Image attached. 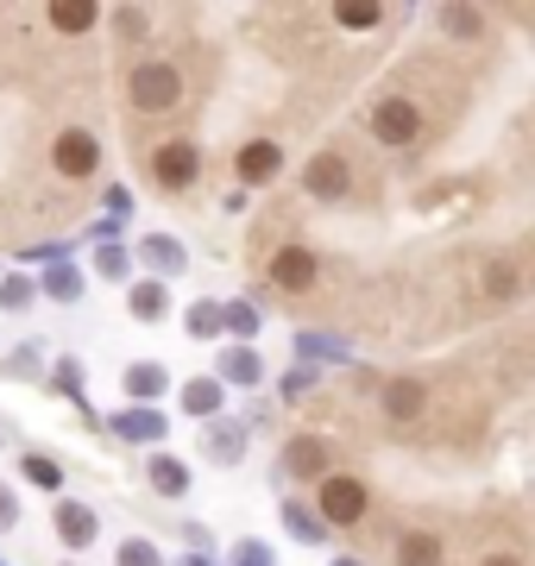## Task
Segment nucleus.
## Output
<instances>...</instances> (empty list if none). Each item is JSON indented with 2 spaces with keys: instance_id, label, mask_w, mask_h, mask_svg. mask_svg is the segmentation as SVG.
I'll return each mask as SVG.
<instances>
[{
  "instance_id": "obj_18",
  "label": "nucleus",
  "mask_w": 535,
  "mask_h": 566,
  "mask_svg": "<svg viewBox=\"0 0 535 566\" xmlns=\"http://www.w3.org/2000/svg\"><path fill=\"white\" fill-rule=\"evenodd\" d=\"M259 378H265L259 353H246V346H227L221 353V385H259Z\"/></svg>"
},
{
  "instance_id": "obj_10",
  "label": "nucleus",
  "mask_w": 535,
  "mask_h": 566,
  "mask_svg": "<svg viewBox=\"0 0 535 566\" xmlns=\"http://www.w3.org/2000/svg\"><path fill=\"white\" fill-rule=\"evenodd\" d=\"M44 20H51V32H63V39H88V32L102 25V0H51Z\"/></svg>"
},
{
  "instance_id": "obj_8",
  "label": "nucleus",
  "mask_w": 535,
  "mask_h": 566,
  "mask_svg": "<svg viewBox=\"0 0 535 566\" xmlns=\"http://www.w3.org/2000/svg\"><path fill=\"white\" fill-rule=\"evenodd\" d=\"M233 170H240V182H277V170H284V145L277 139H246L240 151H233Z\"/></svg>"
},
{
  "instance_id": "obj_11",
  "label": "nucleus",
  "mask_w": 535,
  "mask_h": 566,
  "mask_svg": "<svg viewBox=\"0 0 535 566\" xmlns=\"http://www.w3.org/2000/svg\"><path fill=\"white\" fill-rule=\"evenodd\" d=\"M397 566H448V542L434 528H403L397 535Z\"/></svg>"
},
{
  "instance_id": "obj_14",
  "label": "nucleus",
  "mask_w": 535,
  "mask_h": 566,
  "mask_svg": "<svg viewBox=\"0 0 535 566\" xmlns=\"http://www.w3.org/2000/svg\"><path fill=\"white\" fill-rule=\"evenodd\" d=\"M479 296H485V303H516V296H523V271H516L511 259H492L479 271Z\"/></svg>"
},
{
  "instance_id": "obj_19",
  "label": "nucleus",
  "mask_w": 535,
  "mask_h": 566,
  "mask_svg": "<svg viewBox=\"0 0 535 566\" xmlns=\"http://www.w3.org/2000/svg\"><path fill=\"white\" fill-rule=\"evenodd\" d=\"M114 434H126V441H165V416L158 409H126V416H114Z\"/></svg>"
},
{
  "instance_id": "obj_30",
  "label": "nucleus",
  "mask_w": 535,
  "mask_h": 566,
  "mask_svg": "<svg viewBox=\"0 0 535 566\" xmlns=\"http://www.w3.org/2000/svg\"><path fill=\"white\" fill-rule=\"evenodd\" d=\"M310 385H315V371H310V365H296V371H284V397H290V403H296V397H303Z\"/></svg>"
},
{
  "instance_id": "obj_17",
  "label": "nucleus",
  "mask_w": 535,
  "mask_h": 566,
  "mask_svg": "<svg viewBox=\"0 0 535 566\" xmlns=\"http://www.w3.org/2000/svg\"><path fill=\"white\" fill-rule=\"evenodd\" d=\"M221 403H227L221 378H189L183 385V416H221Z\"/></svg>"
},
{
  "instance_id": "obj_12",
  "label": "nucleus",
  "mask_w": 535,
  "mask_h": 566,
  "mask_svg": "<svg viewBox=\"0 0 535 566\" xmlns=\"http://www.w3.org/2000/svg\"><path fill=\"white\" fill-rule=\"evenodd\" d=\"M57 535H63V547H95V535H102V523H95V510L88 504H76V497H63L57 510Z\"/></svg>"
},
{
  "instance_id": "obj_1",
  "label": "nucleus",
  "mask_w": 535,
  "mask_h": 566,
  "mask_svg": "<svg viewBox=\"0 0 535 566\" xmlns=\"http://www.w3.org/2000/svg\"><path fill=\"white\" fill-rule=\"evenodd\" d=\"M183 95H189V76L170 57H145V63H133V76H126L133 114H177Z\"/></svg>"
},
{
  "instance_id": "obj_28",
  "label": "nucleus",
  "mask_w": 535,
  "mask_h": 566,
  "mask_svg": "<svg viewBox=\"0 0 535 566\" xmlns=\"http://www.w3.org/2000/svg\"><path fill=\"white\" fill-rule=\"evenodd\" d=\"M25 303H32V283H25V277H7V283H0V308H13V315H20Z\"/></svg>"
},
{
  "instance_id": "obj_34",
  "label": "nucleus",
  "mask_w": 535,
  "mask_h": 566,
  "mask_svg": "<svg viewBox=\"0 0 535 566\" xmlns=\"http://www.w3.org/2000/svg\"><path fill=\"white\" fill-rule=\"evenodd\" d=\"M479 566H523V554H516V547H492Z\"/></svg>"
},
{
  "instance_id": "obj_31",
  "label": "nucleus",
  "mask_w": 535,
  "mask_h": 566,
  "mask_svg": "<svg viewBox=\"0 0 535 566\" xmlns=\"http://www.w3.org/2000/svg\"><path fill=\"white\" fill-rule=\"evenodd\" d=\"M240 460V428H227L221 441H214V465H233Z\"/></svg>"
},
{
  "instance_id": "obj_6",
  "label": "nucleus",
  "mask_w": 535,
  "mask_h": 566,
  "mask_svg": "<svg viewBox=\"0 0 535 566\" xmlns=\"http://www.w3.org/2000/svg\"><path fill=\"white\" fill-rule=\"evenodd\" d=\"M51 170L63 182H88L102 170V139L88 133V126H63L57 139H51Z\"/></svg>"
},
{
  "instance_id": "obj_3",
  "label": "nucleus",
  "mask_w": 535,
  "mask_h": 566,
  "mask_svg": "<svg viewBox=\"0 0 535 566\" xmlns=\"http://www.w3.org/2000/svg\"><path fill=\"white\" fill-rule=\"evenodd\" d=\"M145 170H151V182H158L165 196H183V189H196V182H202V145H196V139H165V145H151Z\"/></svg>"
},
{
  "instance_id": "obj_37",
  "label": "nucleus",
  "mask_w": 535,
  "mask_h": 566,
  "mask_svg": "<svg viewBox=\"0 0 535 566\" xmlns=\"http://www.w3.org/2000/svg\"><path fill=\"white\" fill-rule=\"evenodd\" d=\"M334 566H359V560H334Z\"/></svg>"
},
{
  "instance_id": "obj_9",
  "label": "nucleus",
  "mask_w": 535,
  "mask_h": 566,
  "mask_svg": "<svg viewBox=\"0 0 535 566\" xmlns=\"http://www.w3.org/2000/svg\"><path fill=\"white\" fill-rule=\"evenodd\" d=\"M328 460H334V447L322 441V434H296V441H284V472L290 479H328Z\"/></svg>"
},
{
  "instance_id": "obj_22",
  "label": "nucleus",
  "mask_w": 535,
  "mask_h": 566,
  "mask_svg": "<svg viewBox=\"0 0 535 566\" xmlns=\"http://www.w3.org/2000/svg\"><path fill=\"white\" fill-rule=\"evenodd\" d=\"M328 20L340 25V32H371V25H385V7H371V0L366 7H353L347 0V7H328Z\"/></svg>"
},
{
  "instance_id": "obj_13",
  "label": "nucleus",
  "mask_w": 535,
  "mask_h": 566,
  "mask_svg": "<svg viewBox=\"0 0 535 566\" xmlns=\"http://www.w3.org/2000/svg\"><path fill=\"white\" fill-rule=\"evenodd\" d=\"M422 409H429V385H422V378H391V385H385V416H391V422H416Z\"/></svg>"
},
{
  "instance_id": "obj_4",
  "label": "nucleus",
  "mask_w": 535,
  "mask_h": 566,
  "mask_svg": "<svg viewBox=\"0 0 535 566\" xmlns=\"http://www.w3.org/2000/svg\"><path fill=\"white\" fill-rule=\"evenodd\" d=\"M366 126L385 151H416L422 145V107H416V95H385V102L371 107Z\"/></svg>"
},
{
  "instance_id": "obj_27",
  "label": "nucleus",
  "mask_w": 535,
  "mask_h": 566,
  "mask_svg": "<svg viewBox=\"0 0 535 566\" xmlns=\"http://www.w3.org/2000/svg\"><path fill=\"white\" fill-rule=\"evenodd\" d=\"M145 259H158L165 271H177V264H183V252H177V240H170V233H151V240H145Z\"/></svg>"
},
{
  "instance_id": "obj_2",
  "label": "nucleus",
  "mask_w": 535,
  "mask_h": 566,
  "mask_svg": "<svg viewBox=\"0 0 535 566\" xmlns=\"http://www.w3.org/2000/svg\"><path fill=\"white\" fill-rule=\"evenodd\" d=\"M315 516L328 528H353L371 516V485L366 479H353V472H328L322 485H315Z\"/></svg>"
},
{
  "instance_id": "obj_35",
  "label": "nucleus",
  "mask_w": 535,
  "mask_h": 566,
  "mask_svg": "<svg viewBox=\"0 0 535 566\" xmlns=\"http://www.w3.org/2000/svg\"><path fill=\"white\" fill-rule=\"evenodd\" d=\"M51 290H57V303H76V277H70V271H57V277H51Z\"/></svg>"
},
{
  "instance_id": "obj_24",
  "label": "nucleus",
  "mask_w": 535,
  "mask_h": 566,
  "mask_svg": "<svg viewBox=\"0 0 535 566\" xmlns=\"http://www.w3.org/2000/svg\"><path fill=\"white\" fill-rule=\"evenodd\" d=\"M25 479H32L39 491H63V465L44 460V453H25Z\"/></svg>"
},
{
  "instance_id": "obj_15",
  "label": "nucleus",
  "mask_w": 535,
  "mask_h": 566,
  "mask_svg": "<svg viewBox=\"0 0 535 566\" xmlns=\"http://www.w3.org/2000/svg\"><path fill=\"white\" fill-rule=\"evenodd\" d=\"M126 315H133V322H165V315H170V290H165L158 277L133 283V296H126Z\"/></svg>"
},
{
  "instance_id": "obj_23",
  "label": "nucleus",
  "mask_w": 535,
  "mask_h": 566,
  "mask_svg": "<svg viewBox=\"0 0 535 566\" xmlns=\"http://www.w3.org/2000/svg\"><path fill=\"white\" fill-rule=\"evenodd\" d=\"M284 528L303 535V542H322V535H328V523H322L315 510H303V504H284Z\"/></svg>"
},
{
  "instance_id": "obj_33",
  "label": "nucleus",
  "mask_w": 535,
  "mask_h": 566,
  "mask_svg": "<svg viewBox=\"0 0 535 566\" xmlns=\"http://www.w3.org/2000/svg\"><path fill=\"white\" fill-rule=\"evenodd\" d=\"M13 523H20V504H13V491L0 485V528H13Z\"/></svg>"
},
{
  "instance_id": "obj_25",
  "label": "nucleus",
  "mask_w": 535,
  "mask_h": 566,
  "mask_svg": "<svg viewBox=\"0 0 535 566\" xmlns=\"http://www.w3.org/2000/svg\"><path fill=\"white\" fill-rule=\"evenodd\" d=\"M114 566H165V554H158L151 542H139V535H133V542H120V554H114Z\"/></svg>"
},
{
  "instance_id": "obj_7",
  "label": "nucleus",
  "mask_w": 535,
  "mask_h": 566,
  "mask_svg": "<svg viewBox=\"0 0 535 566\" xmlns=\"http://www.w3.org/2000/svg\"><path fill=\"white\" fill-rule=\"evenodd\" d=\"M315 271H322V264H315V252L310 245H277V252H271V283H277V290H290V296H303V290H315Z\"/></svg>"
},
{
  "instance_id": "obj_29",
  "label": "nucleus",
  "mask_w": 535,
  "mask_h": 566,
  "mask_svg": "<svg viewBox=\"0 0 535 566\" xmlns=\"http://www.w3.org/2000/svg\"><path fill=\"white\" fill-rule=\"evenodd\" d=\"M221 322L233 327V334H259V308H246V303H233V308H221Z\"/></svg>"
},
{
  "instance_id": "obj_36",
  "label": "nucleus",
  "mask_w": 535,
  "mask_h": 566,
  "mask_svg": "<svg viewBox=\"0 0 535 566\" xmlns=\"http://www.w3.org/2000/svg\"><path fill=\"white\" fill-rule=\"evenodd\" d=\"M102 277H126V252H102Z\"/></svg>"
},
{
  "instance_id": "obj_26",
  "label": "nucleus",
  "mask_w": 535,
  "mask_h": 566,
  "mask_svg": "<svg viewBox=\"0 0 535 566\" xmlns=\"http://www.w3.org/2000/svg\"><path fill=\"white\" fill-rule=\"evenodd\" d=\"M221 308H214V303H196V308H189V334H196V340H202V334H208V340H214V334H221Z\"/></svg>"
},
{
  "instance_id": "obj_5",
  "label": "nucleus",
  "mask_w": 535,
  "mask_h": 566,
  "mask_svg": "<svg viewBox=\"0 0 535 566\" xmlns=\"http://www.w3.org/2000/svg\"><path fill=\"white\" fill-rule=\"evenodd\" d=\"M303 196H315V202H347L353 196V158L340 145H322V151L303 164Z\"/></svg>"
},
{
  "instance_id": "obj_20",
  "label": "nucleus",
  "mask_w": 535,
  "mask_h": 566,
  "mask_svg": "<svg viewBox=\"0 0 535 566\" xmlns=\"http://www.w3.org/2000/svg\"><path fill=\"white\" fill-rule=\"evenodd\" d=\"M485 7H441V32L448 39H485Z\"/></svg>"
},
{
  "instance_id": "obj_16",
  "label": "nucleus",
  "mask_w": 535,
  "mask_h": 566,
  "mask_svg": "<svg viewBox=\"0 0 535 566\" xmlns=\"http://www.w3.org/2000/svg\"><path fill=\"white\" fill-rule=\"evenodd\" d=\"M120 390H126V397H133V403L145 409L151 397H165V390H170V371H165V365H126Z\"/></svg>"
},
{
  "instance_id": "obj_32",
  "label": "nucleus",
  "mask_w": 535,
  "mask_h": 566,
  "mask_svg": "<svg viewBox=\"0 0 535 566\" xmlns=\"http://www.w3.org/2000/svg\"><path fill=\"white\" fill-rule=\"evenodd\" d=\"M233 566H271L265 542H240V554H233Z\"/></svg>"
},
{
  "instance_id": "obj_21",
  "label": "nucleus",
  "mask_w": 535,
  "mask_h": 566,
  "mask_svg": "<svg viewBox=\"0 0 535 566\" xmlns=\"http://www.w3.org/2000/svg\"><path fill=\"white\" fill-rule=\"evenodd\" d=\"M145 472H151V485L165 491V497H183V491H189L183 460H170V453H151V465H145Z\"/></svg>"
}]
</instances>
